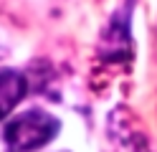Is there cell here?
Returning <instances> with one entry per match:
<instances>
[{"label": "cell", "instance_id": "obj_1", "mask_svg": "<svg viewBox=\"0 0 157 152\" xmlns=\"http://www.w3.org/2000/svg\"><path fill=\"white\" fill-rule=\"evenodd\" d=\"M58 129H61V122L53 114L41 111V109H31L25 114L15 117L5 127V145L10 152H31L48 145Z\"/></svg>", "mask_w": 157, "mask_h": 152}, {"label": "cell", "instance_id": "obj_2", "mask_svg": "<svg viewBox=\"0 0 157 152\" xmlns=\"http://www.w3.org/2000/svg\"><path fill=\"white\" fill-rule=\"evenodd\" d=\"M25 91H28V81H25L23 74H18L13 68L0 71V119L8 117L18 104H21Z\"/></svg>", "mask_w": 157, "mask_h": 152}]
</instances>
